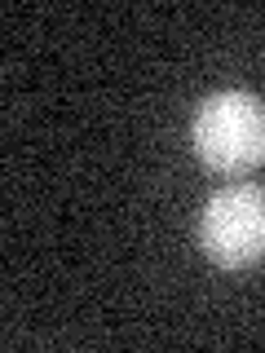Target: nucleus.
<instances>
[{
  "label": "nucleus",
  "instance_id": "1",
  "mask_svg": "<svg viewBox=\"0 0 265 353\" xmlns=\"http://www.w3.org/2000/svg\"><path fill=\"white\" fill-rule=\"evenodd\" d=\"M195 154L221 176H243L265 163V102L257 93L226 88L195 106L190 119Z\"/></svg>",
  "mask_w": 265,
  "mask_h": 353
},
{
  "label": "nucleus",
  "instance_id": "2",
  "mask_svg": "<svg viewBox=\"0 0 265 353\" xmlns=\"http://www.w3.org/2000/svg\"><path fill=\"white\" fill-rule=\"evenodd\" d=\"M199 248L221 270H248L265 256V190L226 185L199 212Z\"/></svg>",
  "mask_w": 265,
  "mask_h": 353
}]
</instances>
